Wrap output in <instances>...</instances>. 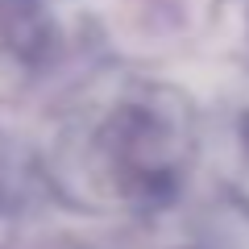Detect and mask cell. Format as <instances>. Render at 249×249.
<instances>
[{"mask_svg":"<svg viewBox=\"0 0 249 249\" xmlns=\"http://www.w3.org/2000/svg\"><path fill=\"white\" fill-rule=\"evenodd\" d=\"M46 187V166L0 129V216H17L34 204V196Z\"/></svg>","mask_w":249,"mask_h":249,"instance_id":"3957f363","label":"cell"},{"mask_svg":"<svg viewBox=\"0 0 249 249\" xmlns=\"http://www.w3.org/2000/svg\"><path fill=\"white\" fill-rule=\"evenodd\" d=\"M229 196L249 216V108L237 116V166L229 175Z\"/></svg>","mask_w":249,"mask_h":249,"instance_id":"277c9868","label":"cell"},{"mask_svg":"<svg viewBox=\"0 0 249 249\" xmlns=\"http://www.w3.org/2000/svg\"><path fill=\"white\" fill-rule=\"evenodd\" d=\"M191 150V108L178 91L142 83L62 137L46 183L83 208L158 212L178 196Z\"/></svg>","mask_w":249,"mask_h":249,"instance_id":"6da1fadb","label":"cell"},{"mask_svg":"<svg viewBox=\"0 0 249 249\" xmlns=\"http://www.w3.org/2000/svg\"><path fill=\"white\" fill-rule=\"evenodd\" d=\"M245 29H249V17H245Z\"/></svg>","mask_w":249,"mask_h":249,"instance_id":"5b68a950","label":"cell"},{"mask_svg":"<svg viewBox=\"0 0 249 249\" xmlns=\"http://www.w3.org/2000/svg\"><path fill=\"white\" fill-rule=\"evenodd\" d=\"M58 54V21L46 0H0V62L42 71Z\"/></svg>","mask_w":249,"mask_h":249,"instance_id":"7a4b0ae2","label":"cell"}]
</instances>
